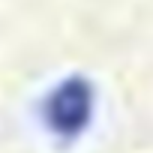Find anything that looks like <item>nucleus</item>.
I'll list each match as a JSON object with an SVG mask.
<instances>
[{
	"label": "nucleus",
	"mask_w": 153,
	"mask_h": 153,
	"mask_svg": "<svg viewBox=\"0 0 153 153\" xmlns=\"http://www.w3.org/2000/svg\"><path fill=\"white\" fill-rule=\"evenodd\" d=\"M93 114V87L84 78H69L57 84V90L45 99V123L63 135L72 138L78 135Z\"/></svg>",
	"instance_id": "1"
}]
</instances>
